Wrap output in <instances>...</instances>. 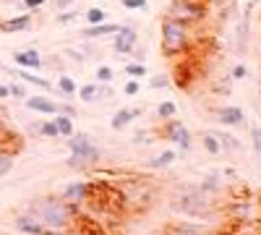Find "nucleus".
<instances>
[{
    "label": "nucleus",
    "instance_id": "1",
    "mask_svg": "<svg viewBox=\"0 0 261 235\" xmlns=\"http://www.w3.org/2000/svg\"><path fill=\"white\" fill-rule=\"evenodd\" d=\"M27 212L32 217H37L45 230H50V235H68L79 222V206L63 201L60 194L32 199L27 204Z\"/></svg>",
    "mask_w": 261,
    "mask_h": 235
},
{
    "label": "nucleus",
    "instance_id": "2",
    "mask_svg": "<svg viewBox=\"0 0 261 235\" xmlns=\"http://www.w3.org/2000/svg\"><path fill=\"white\" fill-rule=\"evenodd\" d=\"M170 209L175 212V215H183V217H191V220H206L214 212V201L199 186H186V188L178 191V196H172Z\"/></svg>",
    "mask_w": 261,
    "mask_h": 235
},
{
    "label": "nucleus",
    "instance_id": "3",
    "mask_svg": "<svg viewBox=\"0 0 261 235\" xmlns=\"http://www.w3.org/2000/svg\"><path fill=\"white\" fill-rule=\"evenodd\" d=\"M65 144H68V152H71L68 160H65V165H68L71 170H89L102 160L99 146L94 144V139L89 134L73 131L68 139H65Z\"/></svg>",
    "mask_w": 261,
    "mask_h": 235
},
{
    "label": "nucleus",
    "instance_id": "4",
    "mask_svg": "<svg viewBox=\"0 0 261 235\" xmlns=\"http://www.w3.org/2000/svg\"><path fill=\"white\" fill-rule=\"evenodd\" d=\"M191 27L180 24L175 18H162V53L167 58H175L191 47Z\"/></svg>",
    "mask_w": 261,
    "mask_h": 235
},
{
    "label": "nucleus",
    "instance_id": "5",
    "mask_svg": "<svg viewBox=\"0 0 261 235\" xmlns=\"http://www.w3.org/2000/svg\"><path fill=\"white\" fill-rule=\"evenodd\" d=\"M165 16L191 27V24H199V21L206 18V3L204 0H172Z\"/></svg>",
    "mask_w": 261,
    "mask_h": 235
},
{
    "label": "nucleus",
    "instance_id": "6",
    "mask_svg": "<svg viewBox=\"0 0 261 235\" xmlns=\"http://www.w3.org/2000/svg\"><path fill=\"white\" fill-rule=\"evenodd\" d=\"M160 134H162L167 141H172L178 149H183V152H188V149L193 146V136H191V131L186 128V123L178 120V118L165 120V125L160 128Z\"/></svg>",
    "mask_w": 261,
    "mask_h": 235
},
{
    "label": "nucleus",
    "instance_id": "7",
    "mask_svg": "<svg viewBox=\"0 0 261 235\" xmlns=\"http://www.w3.org/2000/svg\"><path fill=\"white\" fill-rule=\"evenodd\" d=\"M89 196H92V183H86V180H71L60 191V199L73 206H81L84 201H89Z\"/></svg>",
    "mask_w": 261,
    "mask_h": 235
},
{
    "label": "nucleus",
    "instance_id": "8",
    "mask_svg": "<svg viewBox=\"0 0 261 235\" xmlns=\"http://www.w3.org/2000/svg\"><path fill=\"white\" fill-rule=\"evenodd\" d=\"M253 0L246 6V11H243V16H241V21H238V29H235V53L238 55H246V50H248V37H251V11H253Z\"/></svg>",
    "mask_w": 261,
    "mask_h": 235
},
{
    "label": "nucleus",
    "instance_id": "9",
    "mask_svg": "<svg viewBox=\"0 0 261 235\" xmlns=\"http://www.w3.org/2000/svg\"><path fill=\"white\" fill-rule=\"evenodd\" d=\"M11 225H13V230H16V232H21V235H50V230L42 227V225H39V220H37V217H32L27 209H24V212H18V215L11 220Z\"/></svg>",
    "mask_w": 261,
    "mask_h": 235
},
{
    "label": "nucleus",
    "instance_id": "10",
    "mask_svg": "<svg viewBox=\"0 0 261 235\" xmlns=\"http://www.w3.org/2000/svg\"><path fill=\"white\" fill-rule=\"evenodd\" d=\"M136 45H139V34L134 27H120L118 34H113V50L118 55H130Z\"/></svg>",
    "mask_w": 261,
    "mask_h": 235
},
{
    "label": "nucleus",
    "instance_id": "11",
    "mask_svg": "<svg viewBox=\"0 0 261 235\" xmlns=\"http://www.w3.org/2000/svg\"><path fill=\"white\" fill-rule=\"evenodd\" d=\"M214 118H217V123H222V125H227V128H241V125H246V113H243V108H235V105L217 108V110H214Z\"/></svg>",
    "mask_w": 261,
    "mask_h": 235
},
{
    "label": "nucleus",
    "instance_id": "12",
    "mask_svg": "<svg viewBox=\"0 0 261 235\" xmlns=\"http://www.w3.org/2000/svg\"><path fill=\"white\" fill-rule=\"evenodd\" d=\"M13 63H16V66H21V68H27V71H39L42 68V55L34 47L16 50L13 53Z\"/></svg>",
    "mask_w": 261,
    "mask_h": 235
},
{
    "label": "nucleus",
    "instance_id": "13",
    "mask_svg": "<svg viewBox=\"0 0 261 235\" xmlns=\"http://www.w3.org/2000/svg\"><path fill=\"white\" fill-rule=\"evenodd\" d=\"M27 108L32 113H39V115H58V102L50 97H42V94H29Z\"/></svg>",
    "mask_w": 261,
    "mask_h": 235
},
{
    "label": "nucleus",
    "instance_id": "14",
    "mask_svg": "<svg viewBox=\"0 0 261 235\" xmlns=\"http://www.w3.org/2000/svg\"><path fill=\"white\" fill-rule=\"evenodd\" d=\"M141 113H144V108H120V110L110 118V128H113V131H123V128H128Z\"/></svg>",
    "mask_w": 261,
    "mask_h": 235
},
{
    "label": "nucleus",
    "instance_id": "15",
    "mask_svg": "<svg viewBox=\"0 0 261 235\" xmlns=\"http://www.w3.org/2000/svg\"><path fill=\"white\" fill-rule=\"evenodd\" d=\"M160 235H206V227L196 222H170Z\"/></svg>",
    "mask_w": 261,
    "mask_h": 235
},
{
    "label": "nucleus",
    "instance_id": "16",
    "mask_svg": "<svg viewBox=\"0 0 261 235\" xmlns=\"http://www.w3.org/2000/svg\"><path fill=\"white\" fill-rule=\"evenodd\" d=\"M29 27H32V13H18V16H11V18H6L3 24H0V29H3L6 34L27 32Z\"/></svg>",
    "mask_w": 261,
    "mask_h": 235
},
{
    "label": "nucleus",
    "instance_id": "17",
    "mask_svg": "<svg viewBox=\"0 0 261 235\" xmlns=\"http://www.w3.org/2000/svg\"><path fill=\"white\" fill-rule=\"evenodd\" d=\"M13 76H18V79H21V84H32V87H37V89H45V92H55V94H60L58 89H53L50 79H42V76H37L34 71L21 68V71H16ZM60 97H63V94H60Z\"/></svg>",
    "mask_w": 261,
    "mask_h": 235
},
{
    "label": "nucleus",
    "instance_id": "18",
    "mask_svg": "<svg viewBox=\"0 0 261 235\" xmlns=\"http://www.w3.org/2000/svg\"><path fill=\"white\" fill-rule=\"evenodd\" d=\"M120 27H123V24H110V21H105V24H97V27H86V29L79 32V34H81V39L92 42V39H99V37H107V34H118Z\"/></svg>",
    "mask_w": 261,
    "mask_h": 235
},
{
    "label": "nucleus",
    "instance_id": "19",
    "mask_svg": "<svg viewBox=\"0 0 261 235\" xmlns=\"http://www.w3.org/2000/svg\"><path fill=\"white\" fill-rule=\"evenodd\" d=\"M58 92L63 94V99L76 97V94H79V84H76V79L68 76V73H60V76H58Z\"/></svg>",
    "mask_w": 261,
    "mask_h": 235
},
{
    "label": "nucleus",
    "instance_id": "20",
    "mask_svg": "<svg viewBox=\"0 0 261 235\" xmlns=\"http://www.w3.org/2000/svg\"><path fill=\"white\" fill-rule=\"evenodd\" d=\"M175 160H178L175 149H167V152H160L157 157H151V160L146 162V167H149V170H165V167H170Z\"/></svg>",
    "mask_w": 261,
    "mask_h": 235
},
{
    "label": "nucleus",
    "instance_id": "21",
    "mask_svg": "<svg viewBox=\"0 0 261 235\" xmlns=\"http://www.w3.org/2000/svg\"><path fill=\"white\" fill-rule=\"evenodd\" d=\"M217 136V141H220L222 152H241V141H238V136L227 134V131H212Z\"/></svg>",
    "mask_w": 261,
    "mask_h": 235
},
{
    "label": "nucleus",
    "instance_id": "22",
    "mask_svg": "<svg viewBox=\"0 0 261 235\" xmlns=\"http://www.w3.org/2000/svg\"><path fill=\"white\" fill-rule=\"evenodd\" d=\"M81 102H99V84L92 81V84H84V87H79V94H76Z\"/></svg>",
    "mask_w": 261,
    "mask_h": 235
},
{
    "label": "nucleus",
    "instance_id": "23",
    "mask_svg": "<svg viewBox=\"0 0 261 235\" xmlns=\"http://www.w3.org/2000/svg\"><path fill=\"white\" fill-rule=\"evenodd\" d=\"M53 120H55V125H58V134H60V139H68L76 128H73V118H68V115H53Z\"/></svg>",
    "mask_w": 261,
    "mask_h": 235
},
{
    "label": "nucleus",
    "instance_id": "24",
    "mask_svg": "<svg viewBox=\"0 0 261 235\" xmlns=\"http://www.w3.org/2000/svg\"><path fill=\"white\" fill-rule=\"evenodd\" d=\"M157 118L165 123V120H170V118H178V105L172 102V99H165V102H160L157 105Z\"/></svg>",
    "mask_w": 261,
    "mask_h": 235
},
{
    "label": "nucleus",
    "instance_id": "25",
    "mask_svg": "<svg viewBox=\"0 0 261 235\" xmlns=\"http://www.w3.org/2000/svg\"><path fill=\"white\" fill-rule=\"evenodd\" d=\"M84 18H86V24H89V27H97V24H105V21H107V13L99 6H92L89 11H84Z\"/></svg>",
    "mask_w": 261,
    "mask_h": 235
},
{
    "label": "nucleus",
    "instance_id": "26",
    "mask_svg": "<svg viewBox=\"0 0 261 235\" xmlns=\"http://www.w3.org/2000/svg\"><path fill=\"white\" fill-rule=\"evenodd\" d=\"M201 146L206 149V152H209L212 157H217V154L222 152V146H220V141H217V136H214L212 131H206V134L201 136Z\"/></svg>",
    "mask_w": 261,
    "mask_h": 235
},
{
    "label": "nucleus",
    "instance_id": "27",
    "mask_svg": "<svg viewBox=\"0 0 261 235\" xmlns=\"http://www.w3.org/2000/svg\"><path fill=\"white\" fill-rule=\"evenodd\" d=\"M94 81L97 84H113L115 81V68L113 66H99L94 71Z\"/></svg>",
    "mask_w": 261,
    "mask_h": 235
},
{
    "label": "nucleus",
    "instance_id": "28",
    "mask_svg": "<svg viewBox=\"0 0 261 235\" xmlns=\"http://www.w3.org/2000/svg\"><path fill=\"white\" fill-rule=\"evenodd\" d=\"M251 149H253V154L261 160V125L258 123H251Z\"/></svg>",
    "mask_w": 261,
    "mask_h": 235
},
{
    "label": "nucleus",
    "instance_id": "29",
    "mask_svg": "<svg viewBox=\"0 0 261 235\" xmlns=\"http://www.w3.org/2000/svg\"><path fill=\"white\" fill-rule=\"evenodd\" d=\"M42 139H50V141H58L60 139L55 120H42Z\"/></svg>",
    "mask_w": 261,
    "mask_h": 235
},
{
    "label": "nucleus",
    "instance_id": "30",
    "mask_svg": "<svg viewBox=\"0 0 261 235\" xmlns=\"http://www.w3.org/2000/svg\"><path fill=\"white\" fill-rule=\"evenodd\" d=\"M42 68H53V71H58V76L60 73H65V63H63V58H42Z\"/></svg>",
    "mask_w": 261,
    "mask_h": 235
},
{
    "label": "nucleus",
    "instance_id": "31",
    "mask_svg": "<svg viewBox=\"0 0 261 235\" xmlns=\"http://www.w3.org/2000/svg\"><path fill=\"white\" fill-rule=\"evenodd\" d=\"M63 58L71 60V63H76V66H84V63H86V55H84L81 50H73V47H65V50H63Z\"/></svg>",
    "mask_w": 261,
    "mask_h": 235
},
{
    "label": "nucleus",
    "instance_id": "32",
    "mask_svg": "<svg viewBox=\"0 0 261 235\" xmlns=\"http://www.w3.org/2000/svg\"><path fill=\"white\" fill-rule=\"evenodd\" d=\"M11 170H13V154H8V152H3V149H0V178L8 175Z\"/></svg>",
    "mask_w": 261,
    "mask_h": 235
},
{
    "label": "nucleus",
    "instance_id": "33",
    "mask_svg": "<svg viewBox=\"0 0 261 235\" xmlns=\"http://www.w3.org/2000/svg\"><path fill=\"white\" fill-rule=\"evenodd\" d=\"M125 73L130 76V79H141V76H146V66H144V63H128V66H125Z\"/></svg>",
    "mask_w": 261,
    "mask_h": 235
},
{
    "label": "nucleus",
    "instance_id": "34",
    "mask_svg": "<svg viewBox=\"0 0 261 235\" xmlns=\"http://www.w3.org/2000/svg\"><path fill=\"white\" fill-rule=\"evenodd\" d=\"M79 13H81V11H76V8H68V11H60V13L55 16V21H58V24H73V21L79 18Z\"/></svg>",
    "mask_w": 261,
    "mask_h": 235
},
{
    "label": "nucleus",
    "instance_id": "35",
    "mask_svg": "<svg viewBox=\"0 0 261 235\" xmlns=\"http://www.w3.org/2000/svg\"><path fill=\"white\" fill-rule=\"evenodd\" d=\"M8 92H11L13 99H27V97H29V94H27V87H24V84H18V81H11V84H8Z\"/></svg>",
    "mask_w": 261,
    "mask_h": 235
},
{
    "label": "nucleus",
    "instance_id": "36",
    "mask_svg": "<svg viewBox=\"0 0 261 235\" xmlns=\"http://www.w3.org/2000/svg\"><path fill=\"white\" fill-rule=\"evenodd\" d=\"M120 3L128 11H146L149 8V0H120Z\"/></svg>",
    "mask_w": 261,
    "mask_h": 235
},
{
    "label": "nucleus",
    "instance_id": "37",
    "mask_svg": "<svg viewBox=\"0 0 261 235\" xmlns=\"http://www.w3.org/2000/svg\"><path fill=\"white\" fill-rule=\"evenodd\" d=\"M123 92H125V97H136V94L141 92L139 79H128V81H125V87H123Z\"/></svg>",
    "mask_w": 261,
    "mask_h": 235
},
{
    "label": "nucleus",
    "instance_id": "38",
    "mask_svg": "<svg viewBox=\"0 0 261 235\" xmlns=\"http://www.w3.org/2000/svg\"><path fill=\"white\" fill-rule=\"evenodd\" d=\"M149 87L151 89H167L170 87V79L167 76H151L149 79Z\"/></svg>",
    "mask_w": 261,
    "mask_h": 235
},
{
    "label": "nucleus",
    "instance_id": "39",
    "mask_svg": "<svg viewBox=\"0 0 261 235\" xmlns=\"http://www.w3.org/2000/svg\"><path fill=\"white\" fill-rule=\"evenodd\" d=\"M151 136H154V134H151V131H144V128H141V131H136V134H134V139H130V141H134L136 146H141V144H149V141H151Z\"/></svg>",
    "mask_w": 261,
    "mask_h": 235
},
{
    "label": "nucleus",
    "instance_id": "40",
    "mask_svg": "<svg viewBox=\"0 0 261 235\" xmlns=\"http://www.w3.org/2000/svg\"><path fill=\"white\" fill-rule=\"evenodd\" d=\"M58 113H60V115H68V118H76V115H79V110L73 108L71 102H58Z\"/></svg>",
    "mask_w": 261,
    "mask_h": 235
},
{
    "label": "nucleus",
    "instance_id": "41",
    "mask_svg": "<svg viewBox=\"0 0 261 235\" xmlns=\"http://www.w3.org/2000/svg\"><path fill=\"white\" fill-rule=\"evenodd\" d=\"M246 76H248V68L243 66V63L232 66V71H230V79H232V81H241V79H246Z\"/></svg>",
    "mask_w": 261,
    "mask_h": 235
},
{
    "label": "nucleus",
    "instance_id": "42",
    "mask_svg": "<svg viewBox=\"0 0 261 235\" xmlns=\"http://www.w3.org/2000/svg\"><path fill=\"white\" fill-rule=\"evenodd\" d=\"M230 87H232V79L225 76L220 84H214V92H222V94H230Z\"/></svg>",
    "mask_w": 261,
    "mask_h": 235
},
{
    "label": "nucleus",
    "instance_id": "43",
    "mask_svg": "<svg viewBox=\"0 0 261 235\" xmlns=\"http://www.w3.org/2000/svg\"><path fill=\"white\" fill-rule=\"evenodd\" d=\"M45 3H47V0H24V3H21V8H27V11H39Z\"/></svg>",
    "mask_w": 261,
    "mask_h": 235
},
{
    "label": "nucleus",
    "instance_id": "44",
    "mask_svg": "<svg viewBox=\"0 0 261 235\" xmlns=\"http://www.w3.org/2000/svg\"><path fill=\"white\" fill-rule=\"evenodd\" d=\"M29 134H32V136H37V139H42V120L29 123Z\"/></svg>",
    "mask_w": 261,
    "mask_h": 235
},
{
    "label": "nucleus",
    "instance_id": "45",
    "mask_svg": "<svg viewBox=\"0 0 261 235\" xmlns=\"http://www.w3.org/2000/svg\"><path fill=\"white\" fill-rule=\"evenodd\" d=\"M53 3H55V8H58V11H68V8H73L76 0H53Z\"/></svg>",
    "mask_w": 261,
    "mask_h": 235
},
{
    "label": "nucleus",
    "instance_id": "46",
    "mask_svg": "<svg viewBox=\"0 0 261 235\" xmlns=\"http://www.w3.org/2000/svg\"><path fill=\"white\" fill-rule=\"evenodd\" d=\"M144 53H146V50H144V47H139V45H136V47H134V53H130V55H134V60H136V63H144V58H146V55H144Z\"/></svg>",
    "mask_w": 261,
    "mask_h": 235
},
{
    "label": "nucleus",
    "instance_id": "47",
    "mask_svg": "<svg viewBox=\"0 0 261 235\" xmlns=\"http://www.w3.org/2000/svg\"><path fill=\"white\" fill-rule=\"evenodd\" d=\"M11 92H8V84H0V99H8Z\"/></svg>",
    "mask_w": 261,
    "mask_h": 235
},
{
    "label": "nucleus",
    "instance_id": "48",
    "mask_svg": "<svg viewBox=\"0 0 261 235\" xmlns=\"http://www.w3.org/2000/svg\"><path fill=\"white\" fill-rule=\"evenodd\" d=\"M217 6H222V3H235V0H214Z\"/></svg>",
    "mask_w": 261,
    "mask_h": 235
}]
</instances>
